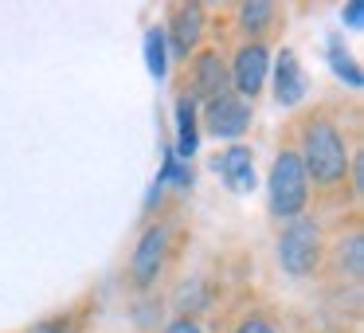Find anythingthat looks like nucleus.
<instances>
[{
	"mask_svg": "<svg viewBox=\"0 0 364 333\" xmlns=\"http://www.w3.org/2000/svg\"><path fill=\"white\" fill-rule=\"evenodd\" d=\"M301 149H306V153H298V157H301L306 176H314L317 184L345 181L348 149H345V137H341L329 122H314V126L306 130V145H301Z\"/></svg>",
	"mask_w": 364,
	"mask_h": 333,
	"instance_id": "f257e3e1",
	"label": "nucleus"
},
{
	"mask_svg": "<svg viewBox=\"0 0 364 333\" xmlns=\"http://www.w3.org/2000/svg\"><path fill=\"white\" fill-rule=\"evenodd\" d=\"M267 192H270V212H274V216L294 220V216L306 208L309 176H306V169H301V157H298V153H282V157L270 165Z\"/></svg>",
	"mask_w": 364,
	"mask_h": 333,
	"instance_id": "f03ea898",
	"label": "nucleus"
},
{
	"mask_svg": "<svg viewBox=\"0 0 364 333\" xmlns=\"http://www.w3.org/2000/svg\"><path fill=\"white\" fill-rule=\"evenodd\" d=\"M317 259H321V231H317V223L294 220L290 228L282 231V239H278V263H282L294 278H306L309 270L317 267Z\"/></svg>",
	"mask_w": 364,
	"mask_h": 333,
	"instance_id": "7ed1b4c3",
	"label": "nucleus"
},
{
	"mask_svg": "<svg viewBox=\"0 0 364 333\" xmlns=\"http://www.w3.org/2000/svg\"><path fill=\"white\" fill-rule=\"evenodd\" d=\"M251 126V106L235 95H220L208 102V130L215 137H239Z\"/></svg>",
	"mask_w": 364,
	"mask_h": 333,
	"instance_id": "20e7f679",
	"label": "nucleus"
},
{
	"mask_svg": "<svg viewBox=\"0 0 364 333\" xmlns=\"http://www.w3.org/2000/svg\"><path fill=\"white\" fill-rule=\"evenodd\" d=\"M165 247H168V228H149L141 236V243L134 251V282L137 286H149L161 275V267H165Z\"/></svg>",
	"mask_w": 364,
	"mask_h": 333,
	"instance_id": "39448f33",
	"label": "nucleus"
},
{
	"mask_svg": "<svg viewBox=\"0 0 364 333\" xmlns=\"http://www.w3.org/2000/svg\"><path fill=\"white\" fill-rule=\"evenodd\" d=\"M212 169L223 176V181H228L231 192H239V196H243V192H251L255 181H259V176H255V157H251V149H247V145H231V149H223L220 157L212 161Z\"/></svg>",
	"mask_w": 364,
	"mask_h": 333,
	"instance_id": "423d86ee",
	"label": "nucleus"
},
{
	"mask_svg": "<svg viewBox=\"0 0 364 333\" xmlns=\"http://www.w3.org/2000/svg\"><path fill=\"white\" fill-rule=\"evenodd\" d=\"M231 79H235V90L243 98H255L267 83V48L262 43H251L235 56V67H231Z\"/></svg>",
	"mask_w": 364,
	"mask_h": 333,
	"instance_id": "0eeeda50",
	"label": "nucleus"
},
{
	"mask_svg": "<svg viewBox=\"0 0 364 333\" xmlns=\"http://www.w3.org/2000/svg\"><path fill=\"white\" fill-rule=\"evenodd\" d=\"M306 71H301L298 56H294L290 48L278 56V71H274V98L278 106H298L301 98H306Z\"/></svg>",
	"mask_w": 364,
	"mask_h": 333,
	"instance_id": "6e6552de",
	"label": "nucleus"
},
{
	"mask_svg": "<svg viewBox=\"0 0 364 333\" xmlns=\"http://www.w3.org/2000/svg\"><path fill=\"white\" fill-rule=\"evenodd\" d=\"M200 36H204V9L200 4H181L173 16V51L188 56L200 43Z\"/></svg>",
	"mask_w": 364,
	"mask_h": 333,
	"instance_id": "1a4fd4ad",
	"label": "nucleus"
},
{
	"mask_svg": "<svg viewBox=\"0 0 364 333\" xmlns=\"http://www.w3.org/2000/svg\"><path fill=\"white\" fill-rule=\"evenodd\" d=\"M196 95L208 98V102L228 95V67L215 51H200L196 56Z\"/></svg>",
	"mask_w": 364,
	"mask_h": 333,
	"instance_id": "9d476101",
	"label": "nucleus"
},
{
	"mask_svg": "<svg viewBox=\"0 0 364 333\" xmlns=\"http://www.w3.org/2000/svg\"><path fill=\"white\" fill-rule=\"evenodd\" d=\"M176 153H181V157H192V153H196V102H192V98H181V102H176Z\"/></svg>",
	"mask_w": 364,
	"mask_h": 333,
	"instance_id": "9b49d317",
	"label": "nucleus"
},
{
	"mask_svg": "<svg viewBox=\"0 0 364 333\" xmlns=\"http://www.w3.org/2000/svg\"><path fill=\"white\" fill-rule=\"evenodd\" d=\"M329 67H333V75H337V79L348 83V87H360V83H364L360 67H356L353 56H348L345 43H341V36H329Z\"/></svg>",
	"mask_w": 364,
	"mask_h": 333,
	"instance_id": "f8f14e48",
	"label": "nucleus"
},
{
	"mask_svg": "<svg viewBox=\"0 0 364 333\" xmlns=\"http://www.w3.org/2000/svg\"><path fill=\"white\" fill-rule=\"evenodd\" d=\"M145 67H149L153 79H165V71H168L165 32H161V28H149V32H145Z\"/></svg>",
	"mask_w": 364,
	"mask_h": 333,
	"instance_id": "ddd939ff",
	"label": "nucleus"
},
{
	"mask_svg": "<svg viewBox=\"0 0 364 333\" xmlns=\"http://www.w3.org/2000/svg\"><path fill=\"white\" fill-rule=\"evenodd\" d=\"M341 270L345 275H353V278H360V270H364V243H360V236H348V239H341Z\"/></svg>",
	"mask_w": 364,
	"mask_h": 333,
	"instance_id": "4468645a",
	"label": "nucleus"
},
{
	"mask_svg": "<svg viewBox=\"0 0 364 333\" xmlns=\"http://www.w3.org/2000/svg\"><path fill=\"white\" fill-rule=\"evenodd\" d=\"M239 20H243L247 32H262V28L274 20V4H267V0H255V4H243L239 9Z\"/></svg>",
	"mask_w": 364,
	"mask_h": 333,
	"instance_id": "2eb2a0df",
	"label": "nucleus"
},
{
	"mask_svg": "<svg viewBox=\"0 0 364 333\" xmlns=\"http://www.w3.org/2000/svg\"><path fill=\"white\" fill-rule=\"evenodd\" d=\"M341 20H345L348 28H360V20H364V4H360V0H353V4H348V9L341 12Z\"/></svg>",
	"mask_w": 364,
	"mask_h": 333,
	"instance_id": "dca6fc26",
	"label": "nucleus"
},
{
	"mask_svg": "<svg viewBox=\"0 0 364 333\" xmlns=\"http://www.w3.org/2000/svg\"><path fill=\"white\" fill-rule=\"evenodd\" d=\"M239 333H274V325H270L267 317H247V322L239 325Z\"/></svg>",
	"mask_w": 364,
	"mask_h": 333,
	"instance_id": "f3484780",
	"label": "nucleus"
},
{
	"mask_svg": "<svg viewBox=\"0 0 364 333\" xmlns=\"http://www.w3.org/2000/svg\"><path fill=\"white\" fill-rule=\"evenodd\" d=\"M161 333H204V329H200L196 322H188V317H176V322H173V325H165Z\"/></svg>",
	"mask_w": 364,
	"mask_h": 333,
	"instance_id": "a211bd4d",
	"label": "nucleus"
},
{
	"mask_svg": "<svg viewBox=\"0 0 364 333\" xmlns=\"http://www.w3.org/2000/svg\"><path fill=\"white\" fill-rule=\"evenodd\" d=\"M32 333H67V322L63 317H51V322H40Z\"/></svg>",
	"mask_w": 364,
	"mask_h": 333,
	"instance_id": "6ab92c4d",
	"label": "nucleus"
}]
</instances>
